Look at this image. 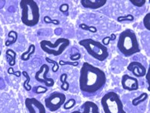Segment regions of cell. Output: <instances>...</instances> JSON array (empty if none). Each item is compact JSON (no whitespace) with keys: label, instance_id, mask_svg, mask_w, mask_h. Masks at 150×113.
<instances>
[{"label":"cell","instance_id":"30bf717a","mask_svg":"<svg viewBox=\"0 0 150 113\" xmlns=\"http://www.w3.org/2000/svg\"><path fill=\"white\" fill-rule=\"evenodd\" d=\"M121 85L123 89L128 91H134L139 89V82L137 79L128 75H123L121 78Z\"/></svg>","mask_w":150,"mask_h":113},{"label":"cell","instance_id":"ba28073f","mask_svg":"<svg viewBox=\"0 0 150 113\" xmlns=\"http://www.w3.org/2000/svg\"><path fill=\"white\" fill-rule=\"evenodd\" d=\"M50 71V66L46 64H43L40 69L35 74V79L37 81L40 83H42L46 85V87H53L55 84V81L52 78L47 77V75Z\"/></svg>","mask_w":150,"mask_h":113},{"label":"cell","instance_id":"44dd1931","mask_svg":"<svg viewBox=\"0 0 150 113\" xmlns=\"http://www.w3.org/2000/svg\"><path fill=\"white\" fill-rule=\"evenodd\" d=\"M75 104H76V101H75L74 99H70L69 100H68L67 102H64V105H63L64 109H72V108L75 106Z\"/></svg>","mask_w":150,"mask_h":113},{"label":"cell","instance_id":"7c38bea8","mask_svg":"<svg viewBox=\"0 0 150 113\" xmlns=\"http://www.w3.org/2000/svg\"><path fill=\"white\" fill-rule=\"evenodd\" d=\"M81 3L85 9H98L107 3L106 0H81Z\"/></svg>","mask_w":150,"mask_h":113},{"label":"cell","instance_id":"4316f807","mask_svg":"<svg viewBox=\"0 0 150 113\" xmlns=\"http://www.w3.org/2000/svg\"><path fill=\"white\" fill-rule=\"evenodd\" d=\"M130 2L136 7L140 8L144 6L146 1V0H130Z\"/></svg>","mask_w":150,"mask_h":113},{"label":"cell","instance_id":"d6986e66","mask_svg":"<svg viewBox=\"0 0 150 113\" xmlns=\"http://www.w3.org/2000/svg\"><path fill=\"white\" fill-rule=\"evenodd\" d=\"M21 74L26 77L25 81H24V84H23V87H24V88L26 90H27V91H30L32 89V87H31V86L29 84L30 81V77L29 75H28V72L25 71H22Z\"/></svg>","mask_w":150,"mask_h":113},{"label":"cell","instance_id":"4fadbf2b","mask_svg":"<svg viewBox=\"0 0 150 113\" xmlns=\"http://www.w3.org/2000/svg\"><path fill=\"white\" fill-rule=\"evenodd\" d=\"M82 111H74L71 113H100L96 104L91 101H86L82 106Z\"/></svg>","mask_w":150,"mask_h":113},{"label":"cell","instance_id":"5b68a950","mask_svg":"<svg viewBox=\"0 0 150 113\" xmlns=\"http://www.w3.org/2000/svg\"><path fill=\"white\" fill-rule=\"evenodd\" d=\"M101 104L105 113H126L122 101L115 92L110 91L105 94L101 99Z\"/></svg>","mask_w":150,"mask_h":113},{"label":"cell","instance_id":"52a82bcc","mask_svg":"<svg viewBox=\"0 0 150 113\" xmlns=\"http://www.w3.org/2000/svg\"><path fill=\"white\" fill-rule=\"evenodd\" d=\"M66 102V96L60 92H54L45 99L46 107L50 112H55L59 109Z\"/></svg>","mask_w":150,"mask_h":113},{"label":"cell","instance_id":"7a4b0ae2","mask_svg":"<svg viewBox=\"0 0 150 113\" xmlns=\"http://www.w3.org/2000/svg\"><path fill=\"white\" fill-rule=\"evenodd\" d=\"M117 46L125 57L132 56L140 51L137 37L130 29L125 30L120 33Z\"/></svg>","mask_w":150,"mask_h":113},{"label":"cell","instance_id":"836d02e7","mask_svg":"<svg viewBox=\"0 0 150 113\" xmlns=\"http://www.w3.org/2000/svg\"><path fill=\"white\" fill-rule=\"evenodd\" d=\"M0 55H1V51H0Z\"/></svg>","mask_w":150,"mask_h":113},{"label":"cell","instance_id":"ac0fdd59","mask_svg":"<svg viewBox=\"0 0 150 113\" xmlns=\"http://www.w3.org/2000/svg\"><path fill=\"white\" fill-rule=\"evenodd\" d=\"M6 56L10 57V58H11V60L8 62V63H9V65L11 66V67H12V66L15 65V59H16V57H17L16 53H15L14 50H12V49H7V51H6Z\"/></svg>","mask_w":150,"mask_h":113},{"label":"cell","instance_id":"7402d4cb","mask_svg":"<svg viewBox=\"0 0 150 113\" xmlns=\"http://www.w3.org/2000/svg\"><path fill=\"white\" fill-rule=\"evenodd\" d=\"M46 61L48 63H51V64L53 65V67H52V72L55 73L57 71H59V62H57L56 61H54L51 58H50L49 57H46Z\"/></svg>","mask_w":150,"mask_h":113},{"label":"cell","instance_id":"6da1fadb","mask_svg":"<svg viewBox=\"0 0 150 113\" xmlns=\"http://www.w3.org/2000/svg\"><path fill=\"white\" fill-rule=\"evenodd\" d=\"M106 80V75L103 70L88 62L83 64L79 78L80 89L83 93H96L104 87Z\"/></svg>","mask_w":150,"mask_h":113},{"label":"cell","instance_id":"2e32d148","mask_svg":"<svg viewBox=\"0 0 150 113\" xmlns=\"http://www.w3.org/2000/svg\"><path fill=\"white\" fill-rule=\"evenodd\" d=\"M149 95L147 93H141L138 97H136L134 98L133 100H132V105L134 106H137L138 105H139L140 103H142L143 102L146 101L148 99Z\"/></svg>","mask_w":150,"mask_h":113},{"label":"cell","instance_id":"603a6c76","mask_svg":"<svg viewBox=\"0 0 150 113\" xmlns=\"http://www.w3.org/2000/svg\"><path fill=\"white\" fill-rule=\"evenodd\" d=\"M117 21L118 22H123V21H133L134 20V15H126V16H119L117 18Z\"/></svg>","mask_w":150,"mask_h":113},{"label":"cell","instance_id":"8992f818","mask_svg":"<svg viewBox=\"0 0 150 113\" xmlns=\"http://www.w3.org/2000/svg\"><path fill=\"white\" fill-rule=\"evenodd\" d=\"M70 40L68 39L61 37L56 40L55 43H52L50 40H42L40 44L41 49L49 55L59 56L62 55L67 48L70 46Z\"/></svg>","mask_w":150,"mask_h":113},{"label":"cell","instance_id":"d6a6232c","mask_svg":"<svg viewBox=\"0 0 150 113\" xmlns=\"http://www.w3.org/2000/svg\"><path fill=\"white\" fill-rule=\"evenodd\" d=\"M149 75H150V67L148 69V71H146V79L147 80V83H148V84L149 85Z\"/></svg>","mask_w":150,"mask_h":113},{"label":"cell","instance_id":"8fae6325","mask_svg":"<svg viewBox=\"0 0 150 113\" xmlns=\"http://www.w3.org/2000/svg\"><path fill=\"white\" fill-rule=\"evenodd\" d=\"M127 70L131 71L134 77H144L146 74V68L143 64H141L139 62H132L127 66Z\"/></svg>","mask_w":150,"mask_h":113},{"label":"cell","instance_id":"277c9868","mask_svg":"<svg viewBox=\"0 0 150 113\" xmlns=\"http://www.w3.org/2000/svg\"><path fill=\"white\" fill-rule=\"evenodd\" d=\"M79 44L84 48L89 55L98 61L103 62L108 57V50L102 43L93 39H83L79 42Z\"/></svg>","mask_w":150,"mask_h":113},{"label":"cell","instance_id":"e0dca14e","mask_svg":"<svg viewBox=\"0 0 150 113\" xmlns=\"http://www.w3.org/2000/svg\"><path fill=\"white\" fill-rule=\"evenodd\" d=\"M67 79H68V75L67 74L64 73L60 76V80L62 84L61 85V88L64 91H68L70 87L69 83L67 81Z\"/></svg>","mask_w":150,"mask_h":113},{"label":"cell","instance_id":"83f0119b","mask_svg":"<svg viewBox=\"0 0 150 113\" xmlns=\"http://www.w3.org/2000/svg\"><path fill=\"white\" fill-rule=\"evenodd\" d=\"M59 66H62V65H72L74 67H77L79 65L78 61H76V62H65V61L60 60L59 62Z\"/></svg>","mask_w":150,"mask_h":113},{"label":"cell","instance_id":"ffe728a7","mask_svg":"<svg viewBox=\"0 0 150 113\" xmlns=\"http://www.w3.org/2000/svg\"><path fill=\"white\" fill-rule=\"evenodd\" d=\"M80 28L82 29L83 31H89L90 33H96L97 32V28L94 26H88L87 24H80Z\"/></svg>","mask_w":150,"mask_h":113},{"label":"cell","instance_id":"d4e9b609","mask_svg":"<svg viewBox=\"0 0 150 113\" xmlns=\"http://www.w3.org/2000/svg\"><path fill=\"white\" fill-rule=\"evenodd\" d=\"M48 91L47 88L46 87H42V86H37L33 88V92H34L37 94H40V93H46Z\"/></svg>","mask_w":150,"mask_h":113},{"label":"cell","instance_id":"f546056e","mask_svg":"<svg viewBox=\"0 0 150 113\" xmlns=\"http://www.w3.org/2000/svg\"><path fill=\"white\" fill-rule=\"evenodd\" d=\"M8 75H15V76L18 77H21V72L20 71H14V70H13V68L12 67H10L8 69Z\"/></svg>","mask_w":150,"mask_h":113},{"label":"cell","instance_id":"484cf974","mask_svg":"<svg viewBox=\"0 0 150 113\" xmlns=\"http://www.w3.org/2000/svg\"><path fill=\"white\" fill-rule=\"evenodd\" d=\"M43 20L46 24H53L54 25H59L60 24V22H59V20H56V19L52 20L50 16H47V15L44 17Z\"/></svg>","mask_w":150,"mask_h":113},{"label":"cell","instance_id":"4dcf8cb0","mask_svg":"<svg viewBox=\"0 0 150 113\" xmlns=\"http://www.w3.org/2000/svg\"><path fill=\"white\" fill-rule=\"evenodd\" d=\"M81 55L80 53H77V54H74V55H71L70 56L71 58V60L73 61V62H76V61H78L80 58H81Z\"/></svg>","mask_w":150,"mask_h":113},{"label":"cell","instance_id":"9a60e30c","mask_svg":"<svg viewBox=\"0 0 150 113\" xmlns=\"http://www.w3.org/2000/svg\"><path fill=\"white\" fill-rule=\"evenodd\" d=\"M35 51H36V47H35V46L33 44H30L28 50L26 52H24V53H22L21 58L23 61H28L29 60L30 57V55L34 54Z\"/></svg>","mask_w":150,"mask_h":113},{"label":"cell","instance_id":"f1b7e54d","mask_svg":"<svg viewBox=\"0 0 150 113\" xmlns=\"http://www.w3.org/2000/svg\"><path fill=\"white\" fill-rule=\"evenodd\" d=\"M69 10V5L67 3H63L59 6V11L62 13L68 12Z\"/></svg>","mask_w":150,"mask_h":113},{"label":"cell","instance_id":"9c48e42d","mask_svg":"<svg viewBox=\"0 0 150 113\" xmlns=\"http://www.w3.org/2000/svg\"><path fill=\"white\" fill-rule=\"evenodd\" d=\"M25 106L29 113H46L43 104L36 98H27Z\"/></svg>","mask_w":150,"mask_h":113},{"label":"cell","instance_id":"cb8c5ba5","mask_svg":"<svg viewBox=\"0 0 150 113\" xmlns=\"http://www.w3.org/2000/svg\"><path fill=\"white\" fill-rule=\"evenodd\" d=\"M143 25L146 29L150 31V12L147 13L143 18Z\"/></svg>","mask_w":150,"mask_h":113},{"label":"cell","instance_id":"1f68e13d","mask_svg":"<svg viewBox=\"0 0 150 113\" xmlns=\"http://www.w3.org/2000/svg\"><path fill=\"white\" fill-rule=\"evenodd\" d=\"M110 41H111V38H110V37H105V38H103V44L104 45V46H108V44H109Z\"/></svg>","mask_w":150,"mask_h":113},{"label":"cell","instance_id":"5bb4252c","mask_svg":"<svg viewBox=\"0 0 150 113\" xmlns=\"http://www.w3.org/2000/svg\"><path fill=\"white\" fill-rule=\"evenodd\" d=\"M8 40H7L5 43V45L6 46H9L12 44H14L15 43H16L17 40H18V34L17 33L16 31H10V32L8 34Z\"/></svg>","mask_w":150,"mask_h":113},{"label":"cell","instance_id":"3957f363","mask_svg":"<svg viewBox=\"0 0 150 113\" xmlns=\"http://www.w3.org/2000/svg\"><path fill=\"white\" fill-rule=\"evenodd\" d=\"M21 21L28 27H34L40 21V8L34 0H21Z\"/></svg>","mask_w":150,"mask_h":113}]
</instances>
